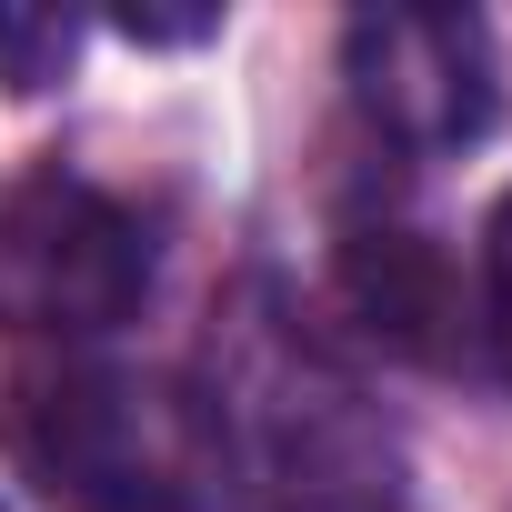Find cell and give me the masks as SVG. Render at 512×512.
Wrapping results in <instances>:
<instances>
[{
  "instance_id": "6da1fadb",
  "label": "cell",
  "mask_w": 512,
  "mask_h": 512,
  "mask_svg": "<svg viewBox=\"0 0 512 512\" xmlns=\"http://www.w3.org/2000/svg\"><path fill=\"white\" fill-rule=\"evenodd\" d=\"M191 392L211 422L221 512H392L402 502L392 422L272 292H251L211 332Z\"/></svg>"
},
{
  "instance_id": "7a4b0ae2",
  "label": "cell",
  "mask_w": 512,
  "mask_h": 512,
  "mask_svg": "<svg viewBox=\"0 0 512 512\" xmlns=\"http://www.w3.org/2000/svg\"><path fill=\"white\" fill-rule=\"evenodd\" d=\"M0 442L61 512H221L191 372L61 362L0 392Z\"/></svg>"
},
{
  "instance_id": "3957f363",
  "label": "cell",
  "mask_w": 512,
  "mask_h": 512,
  "mask_svg": "<svg viewBox=\"0 0 512 512\" xmlns=\"http://www.w3.org/2000/svg\"><path fill=\"white\" fill-rule=\"evenodd\" d=\"M151 282H161V241L121 191L81 171H31L0 201V332L101 342L151 302Z\"/></svg>"
},
{
  "instance_id": "277c9868",
  "label": "cell",
  "mask_w": 512,
  "mask_h": 512,
  "mask_svg": "<svg viewBox=\"0 0 512 512\" xmlns=\"http://www.w3.org/2000/svg\"><path fill=\"white\" fill-rule=\"evenodd\" d=\"M342 81L392 151H472L502 121V51L482 11H362L342 31Z\"/></svg>"
},
{
  "instance_id": "5b68a950",
  "label": "cell",
  "mask_w": 512,
  "mask_h": 512,
  "mask_svg": "<svg viewBox=\"0 0 512 512\" xmlns=\"http://www.w3.org/2000/svg\"><path fill=\"white\" fill-rule=\"evenodd\" d=\"M342 302L402 362H452L462 352V282H452L442 251L422 231H402V221H362L342 241Z\"/></svg>"
},
{
  "instance_id": "8992f818",
  "label": "cell",
  "mask_w": 512,
  "mask_h": 512,
  "mask_svg": "<svg viewBox=\"0 0 512 512\" xmlns=\"http://www.w3.org/2000/svg\"><path fill=\"white\" fill-rule=\"evenodd\" d=\"M81 51V21L71 11H0V91H51Z\"/></svg>"
},
{
  "instance_id": "52a82bcc",
  "label": "cell",
  "mask_w": 512,
  "mask_h": 512,
  "mask_svg": "<svg viewBox=\"0 0 512 512\" xmlns=\"http://www.w3.org/2000/svg\"><path fill=\"white\" fill-rule=\"evenodd\" d=\"M472 332H482L492 372L512 382V191H502L492 221H482V312H472Z\"/></svg>"
},
{
  "instance_id": "ba28073f",
  "label": "cell",
  "mask_w": 512,
  "mask_h": 512,
  "mask_svg": "<svg viewBox=\"0 0 512 512\" xmlns=\"http://www.w3.org/2000/svg\"><path fill=\"white\" fill-rule=\"evenodd\" d=\"M111 31H121V41H141V51H181V41H211V31H221V11H121Z\"/></svg>"
},
{
  "instance_id": "9c48e42d",
  "label": "cell",
  "mask_w": 512,
  "mask_h": 512,
  "mask_svg": "<svg viewBox=\"0 0 512 512\" xmlns=\"http://www.w3.org/2000/svg\"><path fill=\"white\" fill-rule=\"evenodd\" d=\"M0 512H11V502H0Z\"/></svg>"
}]
</instances>
